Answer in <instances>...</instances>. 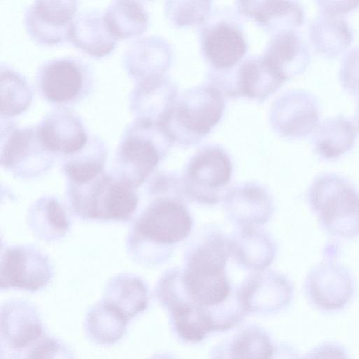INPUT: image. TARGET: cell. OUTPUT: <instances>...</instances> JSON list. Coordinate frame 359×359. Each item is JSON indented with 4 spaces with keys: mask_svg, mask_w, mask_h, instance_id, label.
Masks as SVG:
<instances>
[{
    "mask_svg": "<svg viewBox=\"0 0 359 359\" xmlns=\"http://www.w3.org/2000/svg\"><path fill=\"white\" fill-rule=\"evenodd\" d=\"M177 87L165 75L136 82L130 97V109L137 118L150 121L158 126L172 107Z\"/></svg>",
    "mask_w": 359,
    "mask_h": 359,
    "instance_id": "cell-19",
    "label": "cell"
},
{
    "mask_svg": "<svg viewBox=\"0 0 359 359\" xmlns=\"http://www.w3.org/2000/svg\"><path fill=\"white\" fill-rule=\"evenodd\" d=\"M135 1H137L141 4H144V3L152 1L154 0H135Z\"/></svg>",
    "mask_w": 359,
    "mask_h": 359,
    "instance_id": "cell-39",
    "label": "cell"
},
{
    "mask_svg": "<svg viewBox=\"0 0 359 359\" xmlns=\"http://www.w3.org/2000/svg\"><path fill=\"white\" fill-rule=\"evenodd\" d=\"M309 40L315 51L326 58L344 53L353 41V32L342 16L321 13L311 22Z\"/></svg>",
    "mask_w": 359,
    "mask_h": 359,
    "instance_id": "cell-25",
    "label": "cell"
},
{
    "mask_svg": "<svg viewBox=\"0 0 359 359\" xmlns=\"http://www.w3.org/2000/svg\"><path fill=\"white\" fill-rule=\"evenodd\" d=\"M224 200L227 212L231 218L247 226L266 222L273 210L270 194L264 187L255 182L231 187Z\"/></svg>",
    "mask_w": 359,
    "mask_h": 359,
    "instance_id": "cell-22",
    "label": "cell"
},
{
    "mask_svg": "<svg viewBox=\"0 0 359 359\" xmlns=\"http://www.w3.org/2000/svg\"><path fill=\"white\" fill-rule=\"evenodd\" d=\"M117 41L107 27L103 12L97 10L77 14L68 38V42L76 49L94 58L110 55L116 48Z\"/></svg>",
    "mask_w": 359,
    "mask_h": 359,
    "instance_id": "cell-21",
    "label": "cell"
},
{
    "mask_svg": "<svg viewBox=\"0 0 359 359\" xmlns=\"http://www.w3.org/2000/svg\"><path fill=\"white\" fill-rule=\"evenodd\" d=\"M201 27V51L212 70H231L244 58L248 43L234 15L224 11L214 13Z\"/></svg>",
    "mask_w": 359,
    "mask_h": 359,
    "instance_id": "cell-9",
    "label": "cell"
},
{
    "mask_svg": "<svg viewBox=\"0 0 359 359\" xmlns=\"http://www.w3.org/2000/svg\"><path fill=\"white\" fill-rule=\"evenodd\" d=\"M236 10L265 32L273 34L296 30L305 20V12L297 0H236Z\"/></svg>",
    "mask_w": 359,
    "mask_h": 359,
    "instance_id": "cell-17",
    "label": "cell"
},
{
    "mask_svg": "<svg viewBox=\"0 0 359 359\" xmlns=\"http://www.w3.org/2000/svg\"><path fill=\"white\" fill-rule=\"evenodd\" d=\"M233 358H270L273 352L268 337L259 329L242 332L230 347Z\"/></svg>",
    "mask_w": 359,
    "mask_h": 359,
    "instance_id": "cell-34",
    "label": "cell"
},
{
    "mask_svg": "<svg viewBox=\"0 0 359 359\" xmlns=\"http://www.w3.org/2000/svg\"><path fill=\"white\" fill-rule=\"evenodd\" d=\"M55 157L41 144L35 126L7 125L5 133L1 131V165L15 177H39L50 169Z\"/></svg>",
    "mask_w": 359,
    "mask_h": 359,
    "instance_id": "cell-10",
    "label": "cell"
},
{
    "mask_svg": "<svg viewBox=\"0 0 359 359\" xmlns=\"http://www.w3.org/2000/svg\"><path fill=\"white\" fill-rule=\"evenodd\" d=\"M231 252L229 241L223 236H211L190 253L184 269H173L163 275L156 286L157 297L168 310L185 306L198 309L210 316L222 330L235 324L223 313L236 323L241 319L227 312L231 295V287L226 273V261Z\"/></svg>",
    "mask_w": 359,
    "mask_h": 359,
    "instance_id": "cell-1",
    "label": "cell"
},
{
    "mask_svg": "<svg viewBox=\"0 0 359 359\" xmlns=\"http://www.w3.org/2000/svg\"><path fill=\"white\" fill-rule=\"evenodd\" d=\"M43 147L50 154L67 157L80 151L89 137L80 118L67 108L57 107L35 126Z\"/></svg>",
    "mask_w": 359,
    "mask_h": 359,
    "instance_id": "cell-16",
    "label": "cell"
},
{
    "mask_svg": "<svg viewBox=\"0 0 359 359\" xmlns=\"http://www.w3.org/2000/svg\"><path fill=\"white\" fill-rule=\"evenodd\" d=\"M67 195L72 211L85 220L128 221L139 204L137 189L105 170L86 182L67 183Z\"/></svg>",
    "mask_w": 359,
    "mask_h": 359,
    "instance_id": "cell-3",
    "label": "cell"
},
{
    "mask_svg": "<svg viewBox=\"0 0 359 359\" xmlns=\"http://www.w3.org/2000/svg\"><path fill=\"white\" fill-rule=\"evenodd\" d=\"M290 289L284 278L271 273L249 276L238 291L245 311H269L287 302Z\"/></svg>",
    "mask_w": 359,
    "mask_h": 359,
    "instance_id": "cell-24",
    "label": "cell"
},
{
    "mask_svg": "<svg viewBox=\"0 0 359 359\" xmlns=\"http://www.w3.org/2000/svg\"><path fill=\"white\" fill-rule=\"evenodd\" d=\"M154 198L139 215L128 236L126 247L133 258L152 263L154 248L183 241L192 229V218L182 202L168 194Z\"/></svg>",
    "mask_w": 359,
    "mask_h": 359,
    "instance_id": "cell-2",
    "label": "cell"
},
{
    "mask_svg": "<svg viewBox=\"0 0 359 359\" xmlns=\"http://www.w3.org/2000/svg\"><path fill=\"white\" fill-rule=\"evenodd\" d=\"M213 0H165V13L177 28L201 26L210 16Z\"/></svg>",
    "mask_w": 359,
    "mask_h": 359,
    "instance_id": "cell-33",
    "label": "cell"
},
{
    "mask_svg": "<svg viewBox=\"0 0 359 359\" xmlns=\"http://www.w3.org/2000/svg\"><path fill=\"white\" fill-rule=\"evenodd\" d=\"M172 60L170 44L158 36L137 39L126 50L123 67L136 82L165 75Z\"/></svg>",
    "mask_w": 359,
    "mask_h": 359,
    "instance_id": "cell-18",
    "label": "cell"
},
{
    "mask_svg": "<svg viewBox=\"0 0 359 359\" xmlns=\"http://www.w3.org/2000/svg\"><path fill=\"white\" fill-rule=\"evenodd\" d=\"M44 335L39 314L32 304L12 300L2 304L1 346H5L12 353L27 355Z\"/></svg>",
    "mask_w": 359,
    "mask_h": 359,
    "instance_id": "cell-15",
    "label": "cell"
},
{
    "mask_svg": "<svg viewBox=\"0 0 359 359\" xmlns=\"http://www.w3.org/2000/svg\"><path fill=\"white\" fill-rule=\"evenodd\" d=\"M232 252L243 266L261 270L269 265L274 254L273 245L265 233L246 226L234 241Z\"/></svg>",
    "mask_w": 359,
    "mask_h": 359,
    "instance_id": "cell-31",
    "label": "cell"
},
{
    "mask_svg": "<svg viewBox=\"0 0 359 359\" xmlns=\"http://www.w3.org/2000/svg\"><path fill=\"white\" fill-rule=\"evenodd\" d=\"M53 276L49 257L35 248L13 245L1 252V289L36 292L46 287Z\"/></svg>",
    "mask_w": 359,
    "mask_h": 359,
    "instance_id": "cell-11",
    "label": "cell"
},
{
    "mask_svg": "<svg viewBox=\"0 0 359 359\" xmlns=\"http://www.w3.org/2000/svg\"><path fill=\"white\" fill-rule=\"evenodd\" d=\"M354 120V123L359 131V98L355 110Z\"/></svg>",
    "mask_w": 359,
    "mask_h": 359,
    "instance_id": "cell-38",
    "label": "cell"
},
{
    "mask_svg": "<svg viewBox=\"0 0 359 359\" xmlns=\"http://www.w3.org/2000/svg\"><path fill=\"white\" fill-rule=\"evenodd\" d=\"M323 14L342 16L359 7V0H313Z\"/></svg>",
    "mask_w": 359,
    "mask_h": 359,
    "instance_id": "cell-37",
    "label": "cell"
},
{
    "mask_svg": "<svg viewBox=\"0 0 359 359\" xmlns=\"http://www.w3.org/2000/svg\"><path fill=\"white\" fill-rule=\"evenodd\" d=\"M107 158L104 142L94 135L78 153L63 158L62 170L67 183L82 184L90 181L105 169Z\"/></svg>",
    "mask_w": 359,
    "mask_h": 359,
    "instance_id": "cell-29",
    "label": "cell"
},
{
    "mask_svg": "<svg viewBox=\"0 0 359 359\" xmlns=\"http://www.w3.org/2000/svg\"><path fill=\"white\" fill-rule=\"evenodd\" d=\"M212 81L230 97H245L259 102L275 93L285 82L263 55L251 56L243 60L231 81L224 79L217 73L212 74Z\"/></svg>",
    "mask_w": 359,
    "mask_h": 359,
    "instance_id": "cell-14",
    "label": "cell"
},
{
    "mask_svg": "<svg viewBox=\"0 0 359 359\" xmlns=\"http://www.w3.org/2000/svg\"><path fill=\"white\" fill-rule=\"evenodd\" d=\"M79 0H34L24 15L29 37L46 46L68 42Z\"/></svg>",
    "mask_w": 359,
    "mask_h": 359,
    "instance_id": "cell-12",
    "label": "cell"
},
{
    "mask_svg": "<svg viewBox=\"0 0 359 359\" xmlns=\"http://www.w3.org/2000/svg\"><path fill=\"white\" fill-rule=\"evenodd\" d=\"M339 79L346 93L359 98V46L352 48L344 55Z\"/></svg>",
    "mask_w": 359,
    "mask_h": 359,
    "instance_id": "cell-35",
    "label": "cell"
},
{
    "mask_svg": "<svg viewBox=\"0 0 359 359\" xmlns=\"http://www.w3.org/2000/svg\"><path fill=\"white\" fill-rule=\"evenodd\" d=\"M102 300L130 320L147 307L148 291L140 278L122 273L108 282Z\"/></svg>",
    "mask_w": 359,
    "mask_h": 359,
    "instance_id": "cell-27",
    "label": "cell"
},
{
    "mask_svg": "<svg viewBox=\"0 0 359 359\" xmlns=\"http://www.w3.org/2000/svg\"><path fill=\"white\" fill-rule=\"evenodd\" d=\"M67 353H70L60 341L53 337L44 335L27 353L26 358H50L64 357L62 354H65L67 357H70Z\"/></svg>",
    "mask_w": 359,
    "mask_h": 359,
    "instance_id": "cell-36",
    "label": "cell"
},
{
    "mask_svg": "<svg viewBox=\"0 0 359 359\" xmlns=\"http://www.w3.org/2000/svg\"><path fill=\"white\" fill-rule=\"evenodd\" d=\"M270 117L273 128L281 136L305 138L312 135L319 123V102L307 90H289L274 102Z\"/></svg>",
    "mask_w": 359,
    "mask_h": 359,
    "instance_id": "cell-13",
    "label": "cell"
},
{
    "mask_svg": "<svg viewBox=\"0 0 359 359\" xmlns=\"http://www.w3.org/2000/svg\"><path fill=\"white\" fill-rule=\"evenodd\" d=\"M172 144L157 124L135 118L119 142L114 172L138 189L156 170Z\"/></svg>",
    "mask_w": 359,
    "mask_h": 359,
    "instance_id": "cell-5",
    "label": "cell"
},
{
    "mask_svg": "<svg viewBox=\"0 0 359 359\" xmlns=\"http://www.w3.org/2000/svg\"><path fill=\"white\" fill-rule=\"evenodd\" d=\"M32 99L31 88L20 72L1 65V115L8 118L27 110Z\"/></svg>",
    "mask_w": 359,
    "mask_h": 359,
    "instance_id": "cell-32",
    "label": "cell"
},
{
    "mask_svg": "<svg viewBox=\"0 0 359 359\" xmlns=\"http://www.w3.org/2000/svg\"><path fill=\"white\" fill-rule=\"evenodd\" d=\"M308 199L329 230L341 236L359 232V191L345 177L323 173L311 182Z\"/></svg>",
    "mask_w": 359,
    "mask_h": 359,
    "instance_id": "cell-6",
    "label": "cell"
},
{
    "mask_svg": "<svg viewBox=\"0 0 359 359\" xmlns=\"http://www.w3.org/2000/svg\"><path fill=\"white\" fill-rule=\"evenodd\" d=\"M27 222L34 234L46 242L62 238L70 221L60 201L53 196H44L30 207Z\"/></svg>",
    "mask_w": 359,
    "mask_h": 359,
    "instance_id": "cell-26",
    "label": "cell"
},
{
    "mask_svg": "<svg viewBox=\"0 0 359 359\" xmlns=\"http://www.w3.org/2000/svg\"><path fill=\"white\" fill-rule=\"evenodd\" d=\"M128 321L118 310L102 300L88 311L84 325L88 337L93 342L109 346L119 341Z\"/></svg>",
    "mask_w": 359,
    "mask_h": 359,
    "instance_id": "cell-30",
    "label": "cell"
},
{
    "mask_svg": "<svg viewBox=\"0 0 359 359\" xmlns=\"http://www.w3.org/2000/svg\"><path fill=\"white\" fill-rule=\"evenodd\" d=\"M358 132L355 123L346 116L329 117L319 122L312 133V148L320 159L336 160L352 149Z\"/></svg>",
    "mask_w": 359,
    "mask_h": 359,
    "instance_id": "cell-23",
    "label": "cell"
},
{
    "mask_svg": "<svg viewBox=\"0 0 359 359\" xmlns=\"http://www.w3.org/2000/svg\"><path fill=\"white\" fill-rule=\"evenodd\" d=\"M263 55L285 82L302 74L311 61L309 48L296 30L272 34Z\"/></svg>",
    "mask_w": 359,
    "mask_h": 359,
    "instance_id": "cell-20",
    "label": "cell"
},
{
    "mask_svg": "<svg viewBox=\"0 0 359 359\" xmlns=\"http://www.w3.org/2000/svg\"><path fill=\"white\" fill-rule=\"evenodd\" d=\"M233 165L228 153L220 146L208 145L191 158L182 177V187L188 196L205 204L224 199L229 190Z\"/></svg>",
    "mask_w": 359,
    "mask_h": 359,
    "instance_id": "cell-8",
    "label": "cell"
},
{
    "mask_svg": "<svg viewBox=\"0 0 359 359\" xmlns=\"http://www.w3.org/2000/svg\"><path fill=\"white\" fill-rule=\"evenodd\" d=\"M224 109L221 90L209 82L177 95L161 127L172 144H195L219 122Z\"/></svg>",
    "mask_w": 359,
    "mask_h": 359,
    "instance_id": "cell-4",
    "label": "cell"
},
{
    "mask_svg": "<svg viewBox=\"0 0 359 359\" xmlns=\"http://www.w3.org/2000/svg\"><path fill=\"white\" fill-rule=\"evenodd\" d=\"M103 13L107 28L117 40L140 36L149 27V14L135 0H114Z\"/></svg>",
    "mask_w": 359,
    "mask_h": 359,
    "instance_id": "cell-28",
    "label": "cell"
},
{
    "mask_svg": "<svg viewBox=\"0 0 359 359\" xmlns=\"http://www.w3.org/2000/svg\"><path fill=\"white\" fill-rule=\"evenodd\" d=\"M36 83L46 102L67 108L89 95L93 86V76L89 66L83 60L64 57L44 62L36 72Z\"/></svg>",
    "mask_w": 359,
    "mask_h": 359,
    "instance_id": "cell-7",
    "label": "cell"
}]
</instances>
